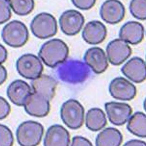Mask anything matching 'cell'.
<instances>
[{
    "mask_svg": "<svg viewBox=\"0 0 146 146\" xmlns=\"http://www.w3.org/2000/svg\"><path fill=\"white\" fill-rule=\"evenodd\" d=\"M72 3L77 8L82 10H88L93 7L96 3V1H72Z\"/></svg>",
    "mask_w": 146,
    "mask_h": 146,
    "instance_id": "obj_27",
    "label": "cell"
},
{
    "mask_svg": "<svg viewBox=\"0 0 146 146\" xmlns=\"http://www.w3.org/2000/svg\"><path fill=\"white\" fill-rule=\"evenodd\" d=\"M125 7L118 1L110 0L104 2L101 7L100 15L106 23L115 24L122 21L124 18Z\"/></svg>",
    "mask_w": 146,
    "mask_h": 146,
    "instance_id": "obj_11",
    "label": "cell"
},
{
    "mask_svg": "<svg viewBox=\"0 0 146 146\" xmlns=\"http://www.w3.org/2000/svg\"><path fill=\"white\" fill-rule=\"evenodd\" d=\"M16 66L19 74L29 80H35L40 77L44 69L40 58L30 53L24 54L19 58L17 61Z\"/></svg>",
    "mask_w": 146,
    "mask_h": 146,
    "instance_id": "obj_6",
    "label": "cell"
},
{
    "mask_svg": "<svg viewBox=\"0 0 146 146\" xmlns=\"http://www.w3.org/2000/svg\"><path fill=\"white\" fill-rule=\"evenodd\" d=\"M124 146H146V143L141 140L134 139L131 140L130 141H128L124 145Z\"/></svg>",
    "mask_w": 146,
    "mask_h": 146,
    "instance_id": "obj_30",
    "label": "cell"
},
{
    "mask_svg": "<svg viewBox=\"0 0 146 146\" xmlns=\"http://www.w3.org/2000/svg\"><path fill=\"white\" fill-rule=\"evenodd\" d=\"M69 53L66 44L60 39L54 38L43 44L38 55L46 66L54 68L66 60Z\"/></svg>",
    "mask_w": 146,
    "mask_h": 146,
    "instance_id": "obj_1",
    "label": "cell"
},
{
    "mask_svg": "<svg viewBox=\"0 0 146 146\" xmlns=\"http://www.w3.org/2000/svg\"><path fill=\"white\" fill-rule=\"evenodd\" d=\"M7 57V52L5 47L1 44V64L3 63L6 60Z\"/></svg>",
    "mask_w": 146,
    "mask_h": 146,
    "instance_id": "obj_31",
    "label": "cell"
},
{
    "mask_svg": "<svg viewBox=\"0 0 146 146\" xmlns=\"http://www.w3.org/2000/svg\"><path fill=\"white\" fill-rule=\"evenodd\" d=\"M1 127V146H11L13 145L14 139L12 131L7 126L0 125Z\"/></svg>",
    "mask_w": 146,
    "mask_h": 146,
    "instance_id": "obj_25",
    "label": "cell"
},
{
    "mask_svg": "<svg viewBox=\"0 0 146 146\" xmlns=\"http://www.w3.org/2000/svg\"><path fill=\"white\" fill-rule=\"evenodd\" d=\"M107 120L104 112L100 108L91 109L87 112L86 116V125L89 129L98 131L106 125Z\"/></svg>",
    "mask_w": 146,
    "mask_h": 146,
    "instance_id": "obj_21",
    "label": "cell"
},
{
    "mask_svg": "<svg viewBox=\"0 0 146 146\" xmlns=\"http://www.w3.org/2000/svg\"><path fill=\"white\" fill-rule=\"evenodd\" d=\"M32 91L27 83L23 80H18L13 81L8 86L7 94L11 102L14 104L24 106Z\"/></svg>",
    "mask_w": 146,
    "mask_h": 146,
    "instance_id": "obj_15",
    "label": "cell"
},
{
    "mask_svg": "<svg viewBox=\"0 0 146 146\" xmlns=\"http://www.w3.org/2000/svg\"><path fill=\"white\" fill-rule=\"evenodd\" d=\"M1 24H4L11 18V13L9 1L1 0Z\"/></svg>",
    "mask_w": 146,
    "mask_h": 146,
    "instance_id": "obj_26",
    "label": "cell"
},
{
    "mask_svg": "<svg viewBox=\"0 0 146 146\" xmlns=\"http://www.w3.org/2000/svg\"><path fill=\"white\" fill-rule=\"evenodd\" d=\"M106 52L110 62L113 65L119 66L130 56L132 50L126 42L117 38L110 42Z\"/></svg>",
    "mask_w": 146,
    "mask_h": 146,
    "instance_id": "obj_8",
    "label": "cell"
},
{
    "mask_svg": "<svg viewBox=\"0 0 146 146\" xmlns=\"http://www.w3.org/2000/svg\"><path fill=\"white\" fill-rule=\"evenodd\" d=\"M30 29L36 37L41 39L49 38L56 34L57 21L51 14L42 13L33 19L30 24Z\"/></svg>",
    "mask_w": 146,
    "mask_h": 146,
    "instance_id": "obj_4",
    "label": "cell"
},
{
    "mask_svg": "<svg viewBox=\"0 0 146 146\" xmlns=\"http://www.w3.org/2000/svg\"><path fill=\"white\" fill-rule=\"evenodd\" d=\"M31 84L33 92L45 98L49 101L54 98L57 82L49 76L42 74L33 80Z\"/></svg>",
    "mask_w": 146,
    "mask_h": 146,
    "instance_id": "obj_18",
    "label": "cell"
},
{
    "mask_svg": "<svg viewBox=\"0 0 146 146\" xmlns=\"http://www.w3.org/2000/svg\"><path fill=\"white\" fill-rule=\"evenodd\" d=\"M130 13L135 18L140 20L146 19V0H133L130 3Z\"/></svg>",
    "mask_w": 146,
    "mask_h": 146,
    "instance_id": "obj_24",
    "label": "cell"
},
{
    "mask_svg": "<svg viewBox=\"0 0 146 146\" xmlns=\"http://www.w3.org/2000/svg\"><path fill=\"white\" fill-rule=\"evenodd\" d=\"M69 132L63 126L54 125L48 129L44 140L45 146H68L70 143Z\"/></svg>",
    "mask_w": 146,
    "mask_h": 146,
    "instance_id": "obj_19",
    "label": "cell"
},
{
    "mask_svg": "<svg viewBox=\"0 0 146 146\" xmlns=\"http://www.w3.org/2000/svg\"><path fill=\"white\" fill-rule=\"evenodd\" d=\"M107 33L106 28L100 21H93L86 25L82 33L84 41L91 44H97L105 40Z\"/></svg>",
    "mask_w": 146,
    "mask_h": 146,
    "instance_id": "obj_16",
    "label": "cell"
},
{
    "mask_svg": "<svg viewBox=\"0 0 146 146\" xmlns=\"http://www.w3.org/2000/svg\"><path fill=\"white\" fill-rule=\"evenodd\" d=\"M84 60L92 71L98 74L105 72L109 66L105 52L99 47L89 49L84 55Z\"/></svg>",
    "mask_w": 146,
    "mask_h": 146,
    "instance_id": "obj_14",
    "label": "cell"
},
{
    "mask_svg": "<svg viewBox=\"0 0 146 146\" xmlns=\"http://www.w3.org/2000/svg\"><path fill=\"white\" fill-rule=\"evenodd\" d=\"M44 133V128L41 123L27 121L21 123L17 129V140L21 146H36L40 144Z\"/></svg>",
    "mask_w": 146,
    "mask_h": 146,
    "instance_id": "obj_2",
    "label": "cell"
},
{
    "mask_svg": "<svg viewBox=\"0 0 146 146\" xmlns=\"http://www.w3.org/2000/svg\"><path fill=\"white\" fill-rule=\"evenodd\" d=\"M123 136L117 129L106 128L97 135L96 139L97 146H119L123 141Z\"/></svg>",
    "mask_w": 146,
    "mask_h": 146,
    "instance_id": "obj_20",
    "label": "cell"
},
{
    "mask_svg": "<svg viewBox=\"0 0 146 146\" xmlns=\"http://www.w3.org/2000/svg\"><path fill=\"white\" fill-rule=\"evenodd\" d=\"M105 106L110 121L117 126L125 124L133 112L131 106L125 103L109 102Z\"/></svg>",
    "mask_w": 146,
    "mask_h": 146,
    "instance_id": "obj_10",
    "label": "cell"
},
{
    "mask_svg": "<svg viewBox=\"0 0 146 146\" xmlns=\"http://www.w3.org/2000/svg\"><path fill=\"white\" fill-rule=\"evenodd\" d=\"M71 146H92V143L85 137L81 136H75L73 137Z\"/></svg>",
    "mask_w": 146,
    "mask_h": 146,
    "instance_id": "obj_29",
    "label": "cell"
},
{
    "mask_svg": "<svg viewBox=\"0 0 146 146\" xmlns=\"http://www.w3.org/2000/svg\"><path fill=\"white\" fill-rule=\"evenodd\" d=\"M109 91L115 99L124 101L133 99L137 94L135 86L122 77H117L111 81L110 84Z\"/></svg>",
    "mask_w": 146,
    "mask_h": 146,
    "instance_id": "obj_9",
    "label": "cell"
},
{
    "mask_svg": "<svg viewBox=\"0 0 146 146\" xmlns=\"http://www.w3.org/2000/svg\"><path fill=\"white\" fill-rule=\"evenodd\" d=\"M145 62L142 58L135 57L128 60L122 67L123 74L133 82L139 83L146 78Z\"/></svg>",
    "mask_w": 146,
    "mask_h": 146,
    "instance_id": "obj_13",
    "label": "cell"
},
{
    "mask_svg": "<svg viewBox=\"0 0 146 146\" xmlns=\"http://www.w3.org/2000/svg\"><path fill=\"white\" fill-rule=\"evenodd\" d=\"M50 102L46 98L33 92L25 103V110L31 116L38 117H45L50 111Z\"/></svg>",
    "mask_w": 146,
    "mask_h": 146,
    "instance_id": "obj_12",
    "label": "cell"
},
{
    "mask_svg": "<svg viewBox=\"0 0 146 146\" xmlns=\"http://www.w3.org/2000/svg\"><path fill=\"white\" fill-rule=\"evenodd\" d=\"M145 29L138 22L129 21L125 24L119 32L120 39L133 45L138 44L144 39Z\"/></svg>",
    "mask_w": 146,
    "mask_h": 146,
    "instance_id": "obj_17",
    "label": "cell"
},
{
    "mask_svg": "<svg viewBox=\"0 0 146 146\" xmlns=\"http://www.w3.org/2000/svg\"><path fill=\"white\" fill-rule=\"evenodd\" d=\"M11 111V106L9 103L3 97H1V120L5 118Z\"/></svg>",
    "mask_w": 146,
    "mask_h": 146,
    "instance_id": "obj_28",
    "label": "cell"
},
{
    "mask_svg": "<svg viewBox=\"0 0 146 146\" xmlns=\"http://www.w3.org/2000/svg\"><path fill=\"white\" fill-rule=\"evenodd\" d=\"M59 21L61 30L64 34L68 36H74L80 32L85 19L79 11L70 10L62 14Z\"/></svg>",
    "mask_w": 146,
    "mask_h": 146,
    "instance_id": "obj_7",
    "label": "cell"
},
{
    "mask_svg": "<svg viewBox=\"0 0 146 146\" xmlns=\"http://www.w3.org/2000/svg\"><path fill=\"white\" fill-rule=\"evenodd\" d=\"M60 115L63 122L67 127L72 129H77L83 124L85 109L78 101L70 99L62 106Z\"/></svg>",
    "mask_w": 146,
    "mask_h": 146,
    "instance_id": "obj_5",
    "label": "cell"
},
{
    "mask_svg": "<svg viewBox=\"0 0 146 146\" xmlns=\"http://www.w3.org/2000/svg\"><path fill=\"white\" fill-rule=\"evenodd\" d=\"M1 85L3 83L7 78V71L5 67L2 65H1Z\"/></svg>",
    "mask_w": 146,
    "mask_h": 146,
    "instance_id": "obj_32",
    "label": "cell"
},
{
    "mask_svg": "<svg viewBox=\"0 0 146 146\" xmlns=\"http://www.w3.org/2000/svg\"><path fill=\"white\" fill-rule=\"evenodd\" d=\"M9 2L13 12L19 15H28L32 12L35 7V2L32 0H10Z\"/></svg>",
    "mask_w": 146,
    "mask_h": 146,
    "instance_id": "obj_23",
    "label": "cell"
},
{
    "mask_svg": "<svg viewBox=\"0 0 146 146\" xmlns=\"http://www.w3.org/2000/svg\"><path fill=\"white\" fill-rule=\"evenodd\" d=\"M1 36L3 40L8 45L18 48L23 46L27 43L29 40V33L23 22L14 20L4 27Z\"/></svg>",
    "mask_w": 146,
    "mask_h": 146,
    "instance_id": "obj_3",
    "label": "cell"
},
{
    "mask_svg": "<svg viewBox=\"0 0 146 146\" xmlns=\"http://www.w3.org/2000/svg\"><path fill=\"white\" fill-rule=\"evenodd\" d=\"M128 130L139 137H146V116L141 112H137L129 119L127 125Z\"/></svg>",
    "mask_w": 146,
    "mask_h": 146,
    "instance_id": "obj_22",
    "label": "cell"
}]
</instances>
